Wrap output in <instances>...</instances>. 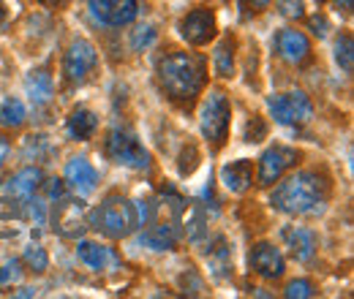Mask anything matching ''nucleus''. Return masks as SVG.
<instances>
[{
	"label": "nucleus",
	"instance_id": "2eb2a0df",
	"mask_svg": "<svg viewBox=\"0 0 354 299\" xmlns=\"http://www.w3.org/2000/svg\"><path fill=\"white\" fill-rule=\"evenodd\" d=\"M177 226H180V218L172 215V218L161 220L158 226H150V229L142 234V242H145L147 248H153V251H172L177 245V237H180Z\"/></svg>",
	"mask_w": 354,
	"mask_h": 299
},
{
	"label": "nucleus",
	"instance_id": "20e7f679",
	"mask_svg": "<svg viewBox=\"0 0 354 299\" xmlns=\"http://www.w3.org/2000/svg\"><path fill=\"white\" fill-rule=\"evenodd\" d=\"M229 123H232V106H229L226 95L221 90H210L205 104H202V112H199L202 136L207 142H213L216 147H221L223 142L229 139Z\"/></svg>",
	"mask_w": 354,
	"mask_h": 299
},
{
	"label": "nucleus",
	"instance_id": "c756f323",
	"mask_svg": "<svg viewBox=\"0 0 354 299\" xmlns=\"http://www.w3.org/2000/svg\"><path fill=\"white\" fill-rule=\"evenodd\" d=\"M275 6H278V11H281L283 17H289V19H303V17H306L303 0H275Z\"/></svg>",
	"mask_w": 354,
	"mask_h": 299
},
{
	"label": "nucleus",
	"instance_id": "c85d7f7f",
	"mask_svg": "<svg viewBox=\"0 0 354 299\" xmlns=\"http://www.w3.org/2000/svg\"><path fill=\"white\" fill-rule=\"evenodd\" d=\"M153 41H156V28L153 25H139L136 30H131L133 52H145L147 46H153Z\"/></svg>",
	"mask_w": 354,
	"mask_h": 299
},
{
	"label": "nucleus",
	"instance_id": "1a4fd4ad",
	"mask_svg": "<svg viewBox=\"0 0 354 299\" xmlns=\"http://www.w3.org/2000/svg\"><path fill=\"white\" fill-rule=\"evenodd\" d=\"M297 164V150L292 147H283V144H275L262 153L259 158V185H272L283 177V171L292 169Z\"/></svg>",
	"mask_w": 354,
	"mask_h": 299
},
{
	"label": "nucleus",
	"instance_id": "9d476101",
	"mask_svg": "<svg viewBox=\"0 0 354 299\" xmlns=\"http://www.w3.org/2000/svg\"><path fill=\"white\" fill-rule=\"evenodd\" d=\"M90 11L98 22L123 28L136 19L139 6H136V0H90Z\"/></svg>",
	"mask_w": 354,
	"mask_h": 299
},
{
	"label": "nucleus",
	"instance_id": "423d86ee",
	"mask_svg": "<svg viewBox=\"0 0 354 299\" xmlns=\"http://www.w3.org/2000/svg\"><path fill=\"white\" fill-rule=\"evenodd\" d=\"M95 63H98L95 46L90 41H85V39H77V41H71V46L63 55V77L68 82L80 85V82H85L90 77V71L95 68Z\"/></svg>",
	"mask_w": 354,
	"mask_h": 299
},
{
	"label": "nucleus",
	"instance_id": "ea45409f",
	"mask_svg": "<svg viewBox=\"0 0 354 299\" xmlns=\"http://www.w3.org/2000/svg\"><path fill=\"white\" fill-rule=\"evenodd\" d=\"M6 22H8V8H6V6L0 3V30L6 28Z\"/></svg>",
	"mask_w": 354,
	"mask_h": 299
},
{
	"label": "nucleus",
	"instance_id": "39448f33",
	"mask_svg": "<svg viewBox=\"0 0 354 299\" xmlns=\"http://www.w3.org/2000/svg\"><path fill=\"white\" fill-rule=\"evenodd\" d=\"M106 155L115 164H120V166L133 171H145L150 166V153L142 147V142L133 136L131 131L126 128L109 131V136H106Z\"/></svg>",
	"mask_w": 354,
	"mask_h": 299
},
{
	"label": "nucleus",
	"instance_id": "72a5a7b5",
	"mask_svg": "<svg viewBox=\"0 0 354 299\" xmlns=\"http://www.w3.org/2000/svg\"><path fill=\"white\" fill-rule=\"evenodd\" d=\"M310 30H313L319 39H324V36H327V19H324L322 14H313V17H310Z\"/></svg>",
	"mask_w": 354,
	"mask_h": 299
},
{
	"label": "nucleus",
	"instance_id": "f03ea898",
	"mask_svg": "<svg viewBox=\"0 0 354 299\" xmlns=\"http://www.w3.org/2000/svg\"><path fill=\"white\" fill-rule=\"evenodd\" d=\"M205 60L191 52H172L158 60V82L175 101L191 104L205 87Z\"/></svg>",
	"mask_w": 354,
	"mask_h": 299
},
{
	"label": "nucleus",
	"instance_id": "7ed1b4c3",
	"mask_svg": "<svg viewBox=\"0 0 354 299\" xmlns=\"http://www.w3.org/2000/svg\"><path fill=\"white\" fill-rule=\"evenodd\" d=\"M90 226L98 229V231H104V234L112 237V240L129 237L133 229L139 226V223H136L133 202L123 199V196H106L104 204L90 213Z\"/></svg>",
	"mask_w": 354,
	"mask_h": 299
},
{
	"label": "nucleus",
	"instance_id": "ddd939ff",
	"mask_svg": "<svg viewBox=\"0 0 354 299\" xmlns=\"http://www.w3.org/2000/svg\"><path fill=\"white\" fill-rule=\"evenodd\" d=\"M66 182L80 193V196H90L93 191H95V185H98V174L93 169V164H90L88 158H71L68 164H66Z\"/></svg>",
	"mask_w": 354,
	"mask_h": 299
},
{
	"label": "nucleus",
	"instance_id": "f704fd0d",
	"mask_svg": "<svg viewBox=\"0 0 354 299\" xmlns=\"http://www.w3.org/2000/svg\"><path fill=\"white\" fill-rule=\"evenodd\" d=\"M265 133H267L265 123H262V120H257V126H254V123H248V131H245V139H248V142H259V139H262Z\"/></svg>",
	"mask_w": 354,
	"mask_h": 299
},
{
	"label": "nucleus",
	"instance_id": "58836bf2",
	"mask_svg": "<svg viewBox=\"0 0 354 299\" xmlns=\"http://www.w3.org/2000/svg\"><path fill=\"white\" fill-rule=\"evenodd\" d=\"M352 3L354 0H333V6H335L338 11H349V8H352Z\"/></svg>",
	"mask_w": 354,
	"mask_h": 299
},
{
	"label": "nucleus",
	"instance_id": "a19ab883",
	"mask_svg": "<svg viewBox=\"0 0 354 299\" xmlns=\"http://www.w3.org/2000/svg\"><path fill=\"white\" fill-rule=\"evenodd\" d=\"M41 3H46V6H63L66 0H41Z\"/></svg>",
	"mask_w": 354,
	"mask_h": 299
},
{
	"label": "nucleus",
	"instance_id": "6ab92c4d",
	"mask_svg": "<svg viewBox=\"0 0 354 299\" xmlns=\"http://www.w3.org/2000/svg\"><path fill=\"white\" fill-rule=\"evenodd\" d=\"M180 220H183L185 234H188L191 242H202L205 240V234H207V213H205V207L199 202H185Z\"/></svg>",
	"mask_w": 354,
	"mask_h": 299
},
{
	"label": "nucleus",
	"instance_id": "f257e3e1",
	"mask_svg": "<svg viewBox=\"0 0 354 299\" xmlns=\"http://www.w3.org/2000/svg\"><path fill=\"white\" fill-rule=\"evenodd\" d=\"M330 199V182L316 171L289 174L283 182L275 185L270 204L286 215H319L324 213Z\"/></svg>",
	"mask_w": 354,
	"mask_h": 299
},
{
	"label": "nucleus",
	"instance_id": "393cba45",
	"mask_svg": "<svg viewBox=\"0 0 354 299\" xmlns=\"http://www.w3.org/2000/svg\"><path fill=\"white\" fill-rule=\"evenodd\" d=\"M25 123V104L19 98H6L0 104V126L6 128H17Z\"/></svg>",
	"mask_w": 354,
	"mask_h": 299
},
{
	"label": "nucleus",
	"instance_id": "dca6fc26",
	"mask_svg": "<svg viewBox=\"0 0 354 299\" xmlns=\"http://www.w3.org/2000/svg\"><path fill=\"white\" fill-rule=\"evenodd\" d=\"M283 245L289 248L292 258H297V261H310L316 253V237L310 229H303V226L283 229Z\"/></svg>",
	"mask_w": 354,
	"mask_h": 299
},
{
	"label": "nucleus",
	"instance_id": "7c9ffc66",
	"mask_svg": "<svg viewBox=\"0 0 354 299\" xmlns=\"http://www.w3.org/2000/svg\"><path fill=\"white\" fill-rule=\"evenodd\" d=\"M316 294V289H313V283L310 280H292L289 286H286V297L289 299H308Z\"/></svg>",
	"mask_w": 354,
	"mask_h": 299
},
{
	"label": "nucleus",
	"instance_id": "5701e85b",
	"mask_svg": "<svg viewBox=\"0 0 354 299\" xmlns=\"http://www.w3.org/2000/svg\"><path fill=\"white\" fill-rule=\"evenodd\" d=\"M213 71L221 79L234 77V39L232 36H223L221 41L216 44V49H213Z\"/></svg>",
	"mask_w": 354,
	"mask_h": 299
},
{
	"label": "nucleus",
	"instance_id": "0eeeda50",
	"mask_svg": "<svg viewBox=\"0 0 354 299\" xmlns=\"http://www.w3.org/2000/svg\"><path fill=\"white\" fill-rule=\"evenodd\" d=\"M180 36L191 46H205L216 39V11L207 8V6H199L194 11H188L180 25H177Z\"/></svg>",
	"mask_w": 354,
	"mask_h": 299
},
{
	"label": "nucleus",
	"instance_id": "2f4dec72",
	"mask_svg": "<svg viewBox=\"0 0 354 299\" xmlns=\"http://www.w3.org/2000/svg\"><path fill=\"white\" fill-rule=\"evenodd\" d=\"M19 275H22L19 261H6L3 269H0V283H3V286H6V283H14V280H19Z\"/></svg>",
	"mask_w": 354,
	"mask_h": 299
},
{
	"label": "nucleus",
	"instance_id": "aec40b11",
	"mask_svg": "<svg viewBox=\"0 0 354 299\" xmlns=\"http://www.w3.org/2000/svg\"><path fill=\"white\" fill-rule=\"evenodd\" d=\"M25 226V213L17 202L11 199H0V240L17 237Z\"/></svg>",
	"mask_w": 354,
	"mask_h": 299
},
{
	"label": "nucleus",
	"instance_id": "bb28decb",
	"mask_svg": "<svg viewBox=\"0 0 354 299\" xmlns=\"http://www.w3.org/2000/svg\"><path fill=\"white\" fill-rule=\"evenodd\" d=\"M335 60H338V66L346 71V74H352L354 68V41L349 33H344L338 44H335Z\"/></svg>",
	"mask_w": 354,
	"mask_h": 299
},
{
	"label": "nucleus",
	"instance_id": "6e6552de",
	"mask_svg": "<svg viewBox=\"0 0 354 299\" xmlns=\"http://www.w3.org/2000/svg\"><path fill=\"white\" fill-rule=\"evenodd\" d=\"M60 204L52 210V226L60 237H80L88 226L85 220V202L80 199H57Z\"/></svg>",
	"mask_w": 354,
	"mask_h": 299
},
{
	"label": "nucleus",
	"instance_id": "4be33fe9",
	"mask_svg": "<svg viewBox=\"0 0 354 299\" xmlns=\"http://www.w3.org/2000/svg\"><path fill=\"white\" fill-rule=\"evenodd\" d=\"M66 128H68V133H71L74 139L88 142L90 136L95 133V128H98V117H95L90 109H85V106H77V109L71 112V117H68Z\"/></svg>",
	"mask_w": 354,
	"mask_h": 299
},
{
	"label": "nucleus",
	"instance_id": "cd10ccee",
	"mask_svg": "<svg viewBox=\"0 0 354 299\" xmlns=\"http://www.w3.org/2000/svg\"><path fill=\"white\" fill-rule=\"evenodd\" d=\"M22 261H25L28 269H33V272H46V269H49V253H46L41 245H28Z\"/></svg>",
	"mask_w": 354,
	"mask_h": 299
},
{
	"label": "nucleus",
	"instance_id": "9b49d317",
	"mask_svg": "<svg viewBox=\"0 0 354 299\" xmlns=\"http://www.w3.org/2000/svg\"><path fill=\"white\" fill-rule=\"evenodd\" d=\"M41 182H44L41 169L28 166V169H19L6 185H3V193H6L8 199H14V202H30L33 193L41 188Z\"/></svg>",
	"mask_w": 354,
	"mask_h": 299
},
{
	"label": "nucleus",
	"instance_id": "a211bd4d",
	"mask_svg": "<svg viewBox=\"0 0 354 299\" xmlns=\"http://www.w3.org/2000/svg\"><path fill=\"white\" fill-rule=\"evenodd\" d=\"M207 269H210V275L223 283V280H229L232 278V272H234V258H232V248H229V242L218 237L216 242H213V248L207 251Z\"/></svg>",
	"mask_w": 354,
	"mask_h": 299
},
{
	"label": "nucleus",
	"instance_id": "a878e982",
	"mask_svg": "<svg viewBox=\"0 0 354 299\" xmlns=\"http://www.w3.org/2000/svg\"><path fill=\"white\" fill-rule=\"evenodd\" d=\"M77 256H80L82 264H88L90 269H104V267H106V261H109L106 248H101V245H95V242H80Z\"/></svg>",
	"mask_w": 354,
	"mask_h": 299
},
{
	"label": "nucleus",
	"instance_id": "f3484780",
	"mask_svg": "<svg viewBox=\"0 0 354 299\" xmlns=\"http://www.w3.org/2000/svg\"><path fill=\"white\" fill-rule=\"evenodd\" d=\"M221 182L226 185V191L232 193H245L254 182V164L248 158H240V161H232L221 169Z\"/></svg>",
	"mask_w": 354,
	"mask_h": 299
},
{
	"label": "nucleus",
	"instance_id": "f8f14e48",
	"mask_svg": "<svg viewBox=\"0 0 354 299\" xmlns=\"http://www.w3.org/2000/svg\"><path fill=\"white\" fill-rule=\"evenodd\" d=\"M251 267H254L257 275H262L267 280H275V278L283 275L286 261H283V253H281L275 245L262 242V245H257V248L251 251Z\"/></svg>",
	"mask_w": 354,
	"mask_h": 299
},
{
	"label": "nucleus",
	"instance_id": "4468645a",
	"mask_svg": "<svg viewBox=\"0 0 354 299\" xmlns=\"http://www.w3.org/2000/svg\"><path fill=\"white\" fill-rule=\"evenodd\" d=\"M308 52H310V41L303 30H292L289 28V30H281L278 33V55L286 63L297 66V63H303L308 57Z\"/></svg>",
	"mask_w": 354,
	"mask_h": 299
},
{
	"label": "nucleus",
	"instance_id": "4c0bfd02",
	"mask_svg": "<svg viewBox=\"0 0 354 299\" xmlns=\"http://www.w3.org/2000/svg\"><path fill=\"white\" fill-rule=\"evenodd\" d=\"M8 153H11V144H8V139L0 136V166H3V161L8 158Z\"/></svg>",
	"mask_w": 354,
	"mask_h": 299
},
{
	"label": "nucleus",
	"instance_id": "412c9836",
	"mask_svg": "<svg viewBox=\"0 0 354 299\" xmlns=\"http://www.w3.org/2000/svg\"><path fill=\"white\" fill-rule=\"evenodd\" d=\"M25 93L30 95L33 104H49L52 101V93H55V82H52V74L44 68H36L28 74L25 79Z\"/></svg>",
	"mask_w": 354,
	"mask_h": 299
},
{
	"label": "nucleus",
	"instance_id": "473e14b6",
	"mask_svg": "<svg viewBox=\"0 0 354 299\" xmlns=\"http://www.w3.org/2000/svg\"><path fill=\"white\" fill-rule=\"evenodd\" d=\"M46 196H49V202L63 199V196H66V185H63L60 180H49V182H46Z\"/></svg>",
	"mask_w": 354,
	"mask_h": 299
},
{
	"label": "nucleus",
	"instance_id": "e433bc0d",
	"mask_svg": "<svg viewBox=\"0 0 354 299\" xmlns=\"http://www.w3.org/2000/svg\"><path fill=\"white\" fill-rule=\"evenodd\" d=\"M270 0H240V6L245 8V11H262Z\"/></svg>",
	"mask_w": 354,
	"mask_h": 299
},
{
	"label": "nucleus",
	"instance_id": "c9c22d12",
	"mask_svg": "<svg viewBox=\"0 0 354 299\" xmlns=\"http://www.w3.org/2000/svg\"><path fill=\"white\" fill-rule=\"evenodd\" d=\"M33 207H30V213H33V220H36V226H44L46 220V207L44 202H30Z\"/></svg>",
	"mask_w": 354,
	"mask_h": 299
},
{
	"label": "nucleus",
	"instance_id": "b1692460",
	"mask_svg": "<svg viewBox=\"0 0 354 299\" xmlns=\"http://www.w3.org/2000/svg\"><path fill=\"white\" fill-rule=\"evenodd\" d=\"M289 95V106H292V120H295V126H303V123H310V117H313V104H310V98L303 93V90H292V93H286Z\"/></svg>",
	"mask_w": 354,
	"mask_h": 299
}]
</instances>
